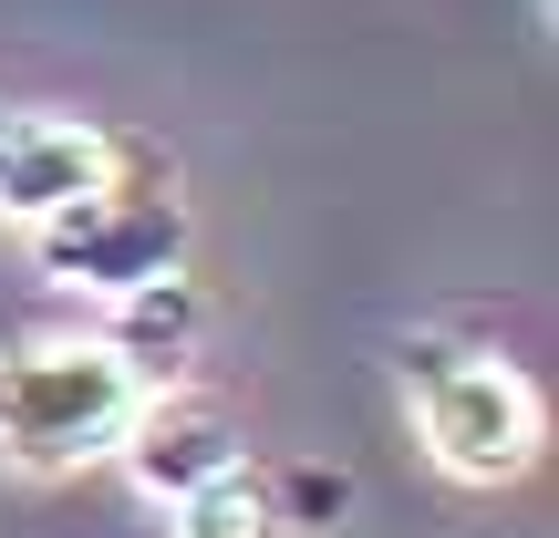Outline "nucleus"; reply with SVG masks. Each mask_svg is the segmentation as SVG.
Here are the masks:
<instances>
[{
    "mask_svg": "<svg viewBox=\"0 0 559 538\" xmlns=\"http://www.w3.org/2000/svg\"><path fill=\"white\" fill-rule=\"evenodd\" d=\"M135 394H145V362L115 332H62V342L0 352V466L11 477H73V466L115 456Z\"/></svg>",
    "mask_w": 559,
    "mask_h": 538,
    "instance_id": "obj_1",
    "label": "nucleus"
},
{
    "mask_svg": "<svg viewBox=\"0 0 559 538\" xmlns=\"http://www.w3.org/2000/svg\"><path fill=\"white\" fill-rule=\"evenodd\" d=\"M404 404H415L425 456L456 487H508L539 456V394L498 352H415L404 362Z\"/></svg>",
    "mask_w": 559,
    "mask_h": 538,
    "instance_id": "obj_2",
    "label": "nucleus"
},
{
    "mask_svg": "<svg viewBox=\"0 0 559 538\" xmlns=\"http://www.w3.org/2000/svg\"><path fill=\"white\" fill-rule=\"evenodd\" d=\"M32 239V270L52 290H83V300H135L156 279L187 270V207L156 198V187H94L73 198L62 218L21 228Z\"/></svg>",
    "mask_w": 559,
    "mask_h": 538,
    "instance_id": "obj_3",
    "label": "nucleus"
},
{
    "mask_svg": "<svg viewBox=\"0 0 559 538\" xmlns=\"http://www.w3.org/2000/svg\"><path fill=\"white\" fill-rule=\"evenodd\" d=\"M115 187V135L73 115H32V104H0V218L41 228L62 218L73 198Z\"/></svg>",
    "mask_w": 559,
    "mask_h": 538,
    "instance_id": "obj_4",
    "label": "nucleus"
},
{
    "mask_svg": "<svg viewBox=\"0 0 559 538\" xmlns=\"http://www.w3.org/2000/svg\"><path fill=\"white\" fill-rule=\"evenodd\" d=\"M115 456H124V477H135L156 507H177L187 487H207L218 466H249V435H239L228 404H207V394H156V383H145L135 415H124V435H115Z\"/></svg>",
    "mask_w": 559,
    "mask_h": 538,
    "instance_id": "obj_5",
    "label": "nucleus"
},
{
    "mask_svg": "<svg viewBox=\"0 0 559 538\" xmlns=\"http://www.w3.org/2000/svg\"><path fill=\"white\" fill-rule=\"evenodd\" d=\"M290 518H280V498L249 466H218L207 487H187L177 498V538H280Z\"/></svg>",
    "mask_w": 559,
    "mask_h": 538,
    "instance_id": "obj_6",
    "label": "nucleus"
},
{
    "mask_svg": "<svg viewBox=\"0 0 559 538\" xmlns=\"http://www.w3.org/2000/svg\"><path fill=\"white\" fill-rule=\"evenodd\" d=\"M342 498H353L342 477H290V498H280V518H342Z\"/></svg>",
    "mask_w": 559,
    "mask_h": 538,
    "instance_id": "obj_7",
    "label": "nucleus"
}]
</instances>
